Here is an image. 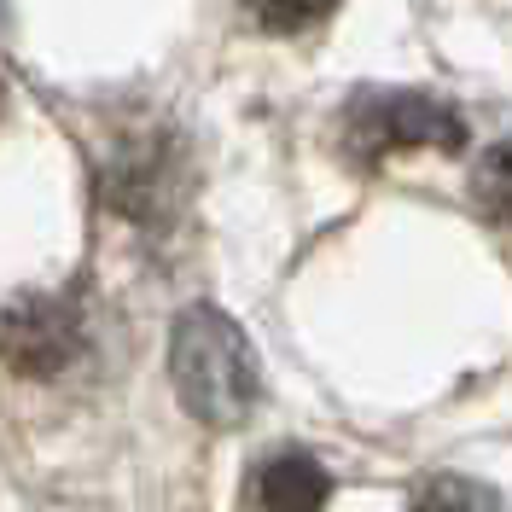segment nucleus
<instances>
[{
	"label": "nucleus",
	"instance_id": "39448f33",
	"mask_svg": "<svg viewBox=\"0 0 512 512\" xmlns=\"http://www.w3.org/2000/svg\"><path fill=\"white\" fill-rule=\"evenodd\" d=\"M408 512H501V495L478 478H460V472H431L414 483Z\"/></svg>",
	"mask_w": 512,
	"mask_h": 512
},
{
	"label": "nucleus",
	"instance_id": "f03ea898",
	"mask_svg": "<svg viewBox=\"0 0 512 512\" xmlns=\"http://www.w3.org/2000/svg\"><path fill=\"white\" fill-rule=\"evenodd\" d=\"M344 146H350L361 163L390 158V152H414V146L460 152V146H466V123L448 111L443 99L408 94V88H367V94L350 99Z\"/></svg>",
	"mask_w": 512,
	"mask_h": 512
},
{
	"label": "nucleus",
	"instance_id": "f257e3e1",
	"mask_svg": "<svg viewBox=\"0 0 512 512\" xmlns=\"http://www.w3.org/2000/svg\"><path fill=\"white\" fill-rule=\"evenodd\" d=\"M169 379L181 390V408L210 431L245 425L251 408L262 402V367H256L251 338L216 303L181 309L175 332H169Z\"/></svg>",
	"mask_w": 512,
	"mask_h": 512
},
{
	"label": "nucleus",
	"instance_id": "20e7f679",
	"mask_svg": "<svg viewBox=\"0 0 512 512\" xmlns=\"http://www.w3.org/2000/svg\"><path fill=\"white\" fill-rule=\"evenodd\" d=\"M332 495V478L320 472V460L309 454H274L262 472H256V507L262 512H320Z\"/></svg>",
	"mask_w": 512,
	"mask_h": 512
},
{
	"label": "nucleus",
	"instance_id": "423d86ee",
	"mask_svg": "<svg viewBox=\"0 0 512 512\" xmlns=\"http://www.w3.org/2000/svg\"><path fill=\"white\" fill-rule=\"evenodd\" d=\"M472 204H478L495 227L512 233V140L489 146V152L472 163Z\"/></svg>",
	"mask_w": 512,
	"mask_h": 512
},
{
	"label": "nucleus",
	"instance_id": "0eeeda50",
	"mask_svg": "<svg viewBox=\"0 0 512 512\" xmlns=\"http://www.w3.org/2000/svg\"><path fill=\"white\" fill-rule=\"evenodd\" d=\"M332 6L338 0H245V12H251L262 30H309Z\"/></svg>",
	"mask_w": 512,
	"mask_h": 512
},
{
	"label": "nucleus",
	"instance_id": "7ed1b4c3",
	"mask_svg": "<svg viewBox=\"0 0 512 512\" xmlns=\"http://www.w3.org/2000/svg\"><path fill=\"white\" fill-rule=\"evenodd\" d=\"M82 355V309L70 297H18L0 315V361L24 379H53Z\"/></svg>",
	"mask_w": 512,
	"mask_h": 512
}]
</instances>
